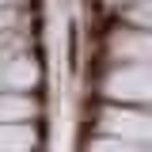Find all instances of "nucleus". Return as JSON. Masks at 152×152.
<instances>
[{"instance_id":"obj_1","label":"nucleus","mask_w":152,"mask_h":152,"mask_svg":"<svg viewBox=\"0 0 152 152\" xmlns=\"http://www.w3.org/2000/svg\"><path fill=\"white\" fill-rule=\"evenodd\" d=\"M103 91L122 107L152 103V65H114L103 76Z\"/></svg>"},{"instance_id":"obj_2","label":"nucleus","mask_w":152,"mask_h":152,"mask_svg":"<svg viewBox=\"0 0 152 152\" xmlns=\"http://www.w3.org/2000/svg\"><path fill=\"white\" fill-rule=\"evenodd\" d=\"M99 126L107 137H118V141H133V145H148L152 141V118L137 107H107L99 114Z\"/></svg>"},{"instance_id":"obj_3","label":"nucleus","mask_w":152,"mask_h":152,"mask_svg":"<svg viewBox=\"0 0 152 152\" xmlns=\"http://www.w3.org/2000/svg\"><path fill=\"white\" fill-rule=\"evenodd\" d=\"M110 53L126 65H152V31H114Z\"/></svg>"},{"instance_id":"obj_4","label":"nucleus","mask_w":152,"mask_h":152,"mask_svg":"<svg viewBox=\"0 0 152 152\" xmlns=\"http://www.w3.org/2000/svg\"><path fill=\"white\" fill-rule=\"evenodd\" d=\"M38 80H42V69L31 57H12L4 69H0V91H31Z\"/></svg>"},{"instance_id":"obj_5","label":"nucleus","mask_w":152,"mask_h":152,"mask_svg":"<svg viewBox=\"0 0 152 152\" xmlns=\"http://www.w3.org/2000/svg\"><path fill=\"white\" fill-rule=\"evenodd\" d=\"M38 129L31 122H0V152H34Z\"/></svg>"},{"instance_id":"obj_6","label":"nucleus","mask_w":152,"mask_h":152,"mask_svg":"<svg viewBox=\"0 0 152 152\" xmlns=\"http://www.w3.org/2000/svg\"><path fill=\"white\" fill-rule=\"evenodd\" d=\"M38 118V103L19 91H0V122H31Z\"/></svg>"},{"instance_id":"obj_7","label":"nucleus","mask_w":152,"mask_h":152,"mask_svg":"<svg viewBox=\"0 0 152 152\" xmlns=\"http://www.w3.org/2000/svg\"><path fill=\"white\" fill-rule=\"evenodd\" d=\"M88 152H145V145H133V141H118V137H95L91 145H88Z\"/></svg>"}]
</instances>
